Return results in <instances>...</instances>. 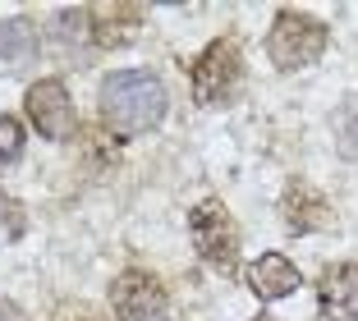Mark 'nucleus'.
<instances>
[{
  "label": "nucleus",
  "mask_w": 358,
  "mask_h": 321,
  "mask_svg": "<svg viewBox=\"0 0 358 321\" xmlns=\"http://www.w3.org/2000/svg\"><path fill=\"white\" fill-rule=\"evenodd\" d=\"M166 83L152 69H115L101 83V115L120 138H138L166 120Z\"/></svg>",
  "instance_id": "1"
},
{
  "label": "nucleus",
  "mask_w": 358,
  "mask_h": 321,
  "mask_svg": "<svg viewBox=\"0 0 358 321\" xmlns=\"http://www.w3.org/2000/svg\"><path fill=\"white\" fill-rule=\"evenodd\" d=\"M253 321H271V317H253Z\"/></svg>",
  "instance_id": "15"
},
{
  "label": "nucleus",
  "mask_w": 358,
  "mask_h": 321,
  "mask_svg": "<svg viewBox=\"0 0 358 321\" xmlns=\"http://www.w3.org/2000/svg\"><path fill=\"white\" fill-rule=\"evenodd\" d=\"M280 216L285 225L294 229V234H313V229H327L331 225V207L327 197L317 193L313 184H303V179H289L280 193Z\"/></svg>",
  "instance_id": "7"
},
{
  "label": "nucleus",
  "mask_w": 358,
  "mask_h": 321,
  "mask_svg": "<svg viewBox=\"0 0 358 321\" xmlns=\"http://www.w3.org/2000/svg\"><path fill=\"white\" fill-rule=\"evenodd\" d=\"M189 234H193V248H198V257L207 266L225 271V276L239 266V229H234L230 211L216 197H207V202H198L189 211Z\"/></svg>",
  "instance_id": "3"
},
{
  "label": "nucleus",
  "mask_w": 358,
  "mask_h": 321,
  "mask_svg": "<svg viewBox=\"0 0 358 321\" xmlns=\"http://www.w3.org/2000/svg\"><path fill=\"white\" fill-rule=\"evenodd\" d=\"M299 285H303V280H299L294 262L280 257V252H266V257H257L253 266H248V290H253L262 303H271V299H289Z\"/></svg>",
  "instance_id": "9"
},
{
  "label": "nucleus",
  "mask_w": 358,
  "mask_h": 321,
  "mask_svg": "<svg viewBox=\"0 0 358 321\" xmlns=\"http://www.w3.org/2000/svg\"><path fill=\"white\" fill-rule=\"evenodd\" d=\"M23 106H28V120L37 124V134H42V138L64 143V138L74 134V101H69V92H64L60 78H42V83H32L28 97H23Z\"/></svg>",
  "instance_id": "6"
},
{
  "label": "nucleus",
  "mask_w": 358,
  "mask_h": 321,
  "mask_svg": "<svg viewBox=\"0 0 358 321\" xmlns=\"http://www.w3.org/2000/svg\"><path fill=\"white\" fill-rule=\"evenodd\" d=\"M23 143H28V138H23V124L14 115H0V166H14L23 156Z\"/></svg>",
  "instance_id": "12"
},
{
  "label": "nucleus",
  "mask_w": 358,
  "mask_h": 321,
  "mask_svg": "<svg viewBox=\"0 0 358 321\" xmlns=\"http://www.w3.org/2000/svg\"><path fill=\"white\" fill-rule=\"evenodd\" d=\"M239 73H243V55L234 37H216L207 51L193 60V97L198 106H225L239 87Z\"/></svg>",
  "instance_id": "4"
},
{
  "label": "nucleus",
  "mask_w": 358,
  "mask_h": 321,
  "mask_svg": "<svg viewBox=\"0 0 358 321\" xmlns=\"http://www.w3.org/2000/svg\"><path fill=\"white\" fill-rule=\"evenodd\" d=\"M0 321H23V312L14 303H0Z\"/></svg>",
  "instance_id": "14"
},
{
  "label": "nucleus",
  "mask_w": 358,
  "mask_h": 321,
  "mask_svg": "<svg viewBox=\"0 0 358 321\" xmlns=\"http://www.w3.org/2000/svg\"><path fill=\"white\" fill-rule=\"evenodd\" d=\"M322 317L327 321H358V262H336L322 276Z\"/></svg>",
  "instance_id": "8"
},
{
  "label": "nucleus",
  "mask_w": 358,
  "mask_h": 321,
  "mask_svg": "<svg viewBox=\"0 0 358 321\" xmlns=\"http://www.w3.org/2000/svg\"><path fill=\"white\" fill-rule=\"evenodd\" d=\"M37 60V32L28 19H5L0 23V73H23Z\"/></svg>",
  "instance_id": "10"
},
{
  "label": "nucleus",
  "mask_w": 358,
  "mask_h": 321,
  "mask_svg": "<svg viewBox=\"0 0 358 321\" xmlns=\"http://www.w3.org/2000/svg\"><path fill=\"white\" fill-rule=\"evenodd\" d=\"M110 308L120 321H166V285L152 271H120L110 280Z\"/></svg>",
  "instance_id": "5"
},
{
  "label": "nucleus",
  "mask_w": 358,
  "mask_h": 321,
  "mask_svg": "<svg viewBox=\"0 0 358 321\" xmlns=\"http://www.w3.org/2000/svg\"><path fill=\"white\" fill-rule=\"evenodd\" d=\"M51 321H106L96 308H87V303H64V308L51 312Z\"/></svg>",
  "instance_id": "13"
},
{
  "label": "nucleus",
  "mask_w": 358,
  "mask_h": 321,
  "mask_svg": "<svg viewBox=\"0 0 358 321\" xmlns=\"http://www.w3.org/2000/svg\"><path fill=\"white\" fill-rule=\"evenodd\" d=\"M322 51H327V28L317 19H308V14H299V10L275 14L271 32H266V55H271V64L280 73H299Z\"/></svg>",
  "instance_id": "2"
},
{
  "label": "nucleus",
  "mask_w": 358,
  "mask_h": 321,
  "mask_svg": "<svg viewBox=\"0 0 358 321\" xmlns=\"http://www.w3.org/2000/svg\"><path fill=\"white\" fill-rule=\"evenodd\" d=\"M138 19H143V10L138 5H96V10H87V23H92V37L96 46H120L134 37Z\"/></svg>",
  "instance_id": "11"
}]
</instances>
